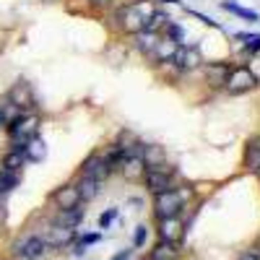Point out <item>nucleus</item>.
Here are the masks:
<instances>
[{
    "instance_id": "obj_18",
    "label": "nucleus",
    "mask_w": 260,
    "mask_h": 260,
    "mask_svg": "<svg viewBox=\"0 0 260 260\" xmlns=\"http://www.w3.org/2000/svg\"><path fill=\"white\" fill-rule=\"evenodd\" d=\"M151 260H177L180 257V245L177 242H156V247L148 252Z\"/></svg>"
},
{
    "instance_id": "obj_32",
    "label": "nucleus",
    "mask_w": 260,
    "mask_h": 260,
    "mask_svg": "<svg viewBox=\"0 0 260 260\" xmlns=\"http://www.w3.org/2000/svg\"><path fill=\"white\" fill-rule=\"evenodd\" d=\"M117 219V208L112 206V208H107L102 216H99V229H110V224Z\"/></svg>"
},
{
    "instance_id": "obj_42",
    "label": "nucleus",
    "mask_w": 260,
    "mask_h": 260,
    "mask_svg": "<svg viewBox=\"0 0 260 260\" xmlns=\"http://www.w3.org/2000/svg\"><path fill=\"white\" fill-rule=\"evenodd\" d=\"M143 260H151V257H143Z\"/></svg>"
},
{
    "instance_id": "obj_41",
    "label": "nucleus",
    "mask_w": 260,
    "mask_h": 260,
    "mask_svg": "<svg viewBox=\"0 0 260 260\" xmlns=\"http://www.w3.org/2000/svg\"><path fill=\"white\" fill-rule=\"evenodd\" d=\"M156 3H180V0H156Z\"/></svg>"
},
{
    "instance_id": "obj_34",
    "label": "nucleus",
    "mask_w": 260,
    "mask_h": 260,
    "mask_svg": "<svg viewBox=\"0 0 260 260\" xmlns=\"http://www.w3.org/2000/svg\"><path fill=\"white\" fill-rule=\"evenodd\" d=\"M195 18H201V24H206V26H211V29H219V24H216L213 18H208V16H203V13H198V11H190Z\"/></svg>"
},
{
    "instance_id": "obj_17",
    "label": "nucleus",
    "mask_w": 260,
    "mask_h": 260,
    "mask_svg": "<svg viewBox=\"0 0 260 260\" xmlns=\"http://www.w3.org/2000/svg\"><path fill=\"white\" fill-rule=\"evenodd\" d=\"M83 216H86V208L76 206V208L55 211V219H52V221H57V224H62V226H71V229H76V226L83 221Z\"/></svg>"
},
{
    "instance_id": "obj_33",
    "label": "nucleus",
    "mask_w": 260,
    "mask_h": 260,
    "mask_svg": "<svg viewBox=\"0 0 260 260\" xmlns=\"http://www.w3.org/2000/svg\"><path fill=\"white\" fill-rule=\"evenodd\" d=\"M146 240H148V226H146V224L136 226V234H133V245H136V247H143V245H146Z\"/></svg>"
},
{
    "instance_id": "obj_2",
    "label": "nucleus",
    "mask_w": 260,
    "mask_h": 260,
    "mask_svg": "<svg viewBox=\"0 0 260 260\" xmlns=\"http://www.w3.org/2000/svg\"><path fill=\"white\" fill-rule=\"evenodd\" d=\"M39 122H42V120H39L37 112H18L13 120H8V122H6V130H8L11 148L24 151L26 143L39 136Z\"/></svg>"
},
{
    "instance_id": "obj_4",
    "label": "nucleus",
    "mask_w": 260,
    "mask_h": 260,
    "mask_svg": "<svg viewBox=\"0 0 260 260\" xmlns=\"http://www.w3.org/2000/svg\"><path fill=\"white\" fill-rule=\"evenodd\" d=\"M175 177H177L175 167L159 164V167H146L141 182L146 185V190L151 195H156V192H164V190H175Z\"/></svg>"
},
{
    "instance_id": "obj_39",
    "label": "nucleus",
    "mask_w": 260,
    "mask_h": 260,
    "mask_svg": "<svg viewBox=\"0 0 260 260\" xmlns=\"http://www.w3.org/2000/svg\"><path fill=\"white\" fill-rule=\"evenodd\" d=\"M6 122H8V117H6V104L0 102V127H6Z\"/></svg>"
},
{
    "instance_id": "obj_37",
    "label": "nucleus",
    "mask_w": 260,
    "mask_h": 260,
    "mask_svg": "<svg viewBox=\"0 0 260 260\" xmlns=\"http://www.w3.org/2000/svg\"><path fill=\"white\" fill-rule=\"evenodd\" d=\"M247 68H250V71H252V76H255V78L260 81V57H257V60H255L252 65H247Z\"/></svg>"
},
{
    "instance_id": "obj_24",
    "label": "nucleus",
    "mask_w": 260,
    "mask_h": 260,
    "mask_svg": "<svg viewBox=\"0 0 260 260\" xmlns=\"http://www.w3.org/2000/svg\"><path fill=\"white\" fill-rule=\"evenodd\" d=\"M21 185V172H11V169H0V192L8 195Z\"/></svg>"
},
{
    "instance_id": "obj_1",
    "label": "nucleus",
    "mask_w": 260,
    "mask_h": 260,
    "mask_svg": "<svg viewBox=\"0 0 260 260\" xmlns=\"http://www.w3.org/2000/svg\"><path fill=\"white\" fill-rule=\"evenodd\" d=\"M154 0H130L127 6L117 8L115 13V21H117V29L125 31V34H136L146 26L148 16L154 13Z\"/></svg>"
},
{
    "instance_id": "obj_40",
    "label": "nucleus",
    "mask_w": 260,
    "mask_h": 260,
    "mask_svg": "<svg viewBox=\"0 0 260 260\" xmlns=\"http://www.w3.org/2000/svg\"><path fill=\"white\" fill-rule=\"evenodd\" d=\"M3 208H6V195L0 192V213H3Z\"/></svg>"
},
{
    "instance_id": "obj_13",
    "label": "nucleus",
    "mask_w": 260,
    "mask_h": 260,
    "mask_svg": "<svg viewBox=\"0 0 260 260\" xmlns=\"http://www.w3.org/2000/svg\"><path fill=\"white\" fill-rule=\"evenodd\" d=\"M229 71H232L229 62H208V65H203L206 81H208V86H213V89H224Z\"/></svg>"
},
{
    "instance_id": "obj_22",
    "label": "nucleus",
    "mask_w": 260,
    "mask_h": 260,
    "mask_svg": "<svg viewBox=\"0 0 260 260\" xmlns=\"http://www.w3.org/2000/svg\"><path fill=\"white\" fill-rule=\"evenodd\" d=\"M102 156H104V161H107V164H110V167L117 172V167L125 161V151H122V146H120L117 141H112V143H107V146H104Z\"/></svg>"
},
{
    "instance_id": "obj_11",
    "label": "nucleus",
    "mask_w": 260,
    "mask_h": 260,
    "mask_svg": "<svg viewBox=\"0 0 260 260\" xmlns=\"http://www.w3.org/2000/svg\"><path fill=\"white\" fill-rule=\"evenodd\" d=\"M159 240L161 242H180V237L185 232V221L180 216H169V219H159Z\"/></svg>"
},
{
    "instance_id": "obj_29",
    "label": "nucleus",
    "mask_w": 260,
    "mask_h": 260,
    "mask_svg": "<svg viewBox=\"0 0 260 260\" xmlns=\"http://www.w3.org/2000/svg\"><path fill=\"white\" fill-rule=\"evenodd\" d=\"M102 240V232H89V234H83V237H78V242H76V250H73V255H83L86 252V247H91V245H96Z\"/></svg>"
},
{
    "instance_id": "obj_15",
    "label": "nucleus",
    "mask_w": 260,
    "mask_h": 260,
    "mask_svg": "<svg viewBox=\"0 0 260 260\" xmlns=\"http://www.w3.org/2000/svg\"><path fill=\"white\" fill-rule=\"evenodd\" d=\"M73 182H76V190H78V195H81V203L94 201L96 195L102 192V182L94 180V177H83V175H78Z\"/></svg>"
},
{
    "instance_id": "obj_20",
    "label": "nucleus",
    "mask_w": 260,
    "mask_h": 260,
    "mask_svg": "<svg viewBox=\"0 0 260 260\" xmlns=\"http://www.w3.org/2000/svg\"><path fill=\"white\" fill-rule=\"evenodd\" d=\"M26 164V156H24V151H16V148H8L3 159H0V169H11V172H21Z\"/></svg>"
},
{
    "instance_id": "obj_23",
    "label": "nucleus",
    "mask_w": 260,
    "mask_h": 260,
    "mask_svg": "<svg viewBox=\"0 0 260 260\" xmlns=\"http://www.w3.org/2000/svg\"><path fill=\"white\" fill-rule=\"evenodd\" d=\"M141 159H143V164H146V167H159V164H167V154L161 151V146H146V143H143Z\"/></svg>"
},
{
    "instance_id": "obj_16",
    "label": "nucleus",
    "mask_w": 260,
    "mask_h": 260,
    "mask_svg": "<svg viewBox=\"0 0 260 260\" xmlns=\"http://www.w3.org/2000/svg\"><path fill=\"white\" fill-rule=\"evenodd\" d=\"M117 172L125 177V180H141L143 177V172H146V164H143V159L141 156H125V161L117 167Z\"/></svg>"
},
{
    "instance_id": "obj_7",
    "label": "nucleus",
    "mask_w": 260,
    "mask_h": 260,
    "mask_svg": "<svg viewBox=\"0 0 260 260\" xmlns=\"http://www.w3.org/2000/svg\"><path fill=\"white\" fill-rule=\"evenodd\" d=\"M6 102L13 104L18 112H34V110H37V94H34V89H31V83H26V81L13 83L11 91H8V96H6Z\"/></svg>"
},
{
    "instance_id": "obj_35",
    "label": "nucleus",
    "mask_w": 260,
    "mask_h": 260,
    "mask_svg": "<svg viewBox=\"0 0 260 260\" xmlns=\"http://www.w3.org/2000/svg\"><path fill=\"white\" fill-rule=\"evenodd\" d=\"M89 3H91L94 8H99V11H102V8H110V6L115 3V0H89Z\"/></svg>"
},
{
    "instance_id": "obj_26",
    "label": "nucleus",
    "mask_w": 260,
    "mask_h": 260,
    "mask_svg": "<svg viewBox=\"0 0 260 260\" xmlns=\"http://www.w3.org/2000/svg\"><path fill=\"white\" fill-rule=\"evenodd\" d=\"M169 21H172L169 13H164V11H154V13L148 16V21H146V26H143V29H148V31H159V34H161Z\"/></svg>"
},
{
    "instance_id": "obj_28",
    "label": "nucleus",
    "mask_w": 260,
    "mask_h": 260,
    "mask_svg": "<svg viewBox=\"0 0 260 260\" xmlns=\"http://www.w3.org/2000/svg\"><path fill=\"white\" fill-rule=\"evenodd\" d=\"M156 68H159V76H164V78H169V81H177L185 71L180 68V65L175 62V60H164V62H156Z\"/></svg>"
},
{
    "instance_id": "obj_36",
    "label": "nucleus",
    "mask_w": 260,
    "mask_h": 260,
    "mask_svg": "<svg viewBox=\"0 0 260 260\" xmlns=\"http://www.w3.org/2000/svg\"><path fill=\"white\" fill-rule=\"evenodd\" d=\"M237 260H260L252 250H245V252H240V255H237Z\"/></svg>"
},
{
    "instance_id": "obj_21",
    "label": "nucleus",
    "mask_w": 260,
    "mask_h": 260,
    "mask_svg": "<svg viewBox=\"0 0 260 260\" xmlns=\"http://www.w3.org/2000/svg\"><path fill=\"white\" fill-rule=\"evenodd\" d=\"M24 156H26V161L39 164L42 159L47 156V146H45V141H42L39 136H37V138H31V141L26 143V148H24Z\"/></svg>"
},
{
    "instance_id": "obj_9",
    "label": "nucleus",
    "mask_w": 260,
    "mask_h": 260,
    "mask_svg": "<svg viewBox=\"0 0 260 260\" xmlns=\"http://www.w3.org/2000/svg\"><path fill=\"white\" fill-rule=\"evenodd\" d=\"M37 234L45 240L47 247H65V245H71V242L76 240V229L62 226V224H57V221H50L45 229L37 232Z\"/></svg>"
},
{
    "instance_id": "obj_12",
    "label": "nucleus",
    "mask_w": 260,
    "mask_h": 260,
    "mask_svg": "<svg viewBox=\"0 0 260 260\" xmlns=\"http://www.w3.org/2000/svg\"><path fill=\"white\" fill-rule=\"evenodd\" d=\"M175 60L182 71H195V68H201L203 65V55H201V50L198 47H187V45H182V47H177V52H175Z\"/></svg>"
},
{
    "instance_id": "obj_31",
    "label": "nucleus",
    "mask_w": 260,
    "mask_h": 260,
    "mask_svg": "<svg viewBox=\"0 0 260 260\" xmlns=\"http://www.w3.org/2000/svg\"><path fill=\"white\" fill-rule=\"evenodd\" d=\"M161 34H164V37H169L172 42H177L180 47L185 45V31H182V29H180L177 24H172V21H169V24L164 26V31H161Z\"/></svg>"
},
{
    "instance_id": "obj_10",
    "label": "nucleus",
    "mask_w": 260,
    "mask_h": 260,
    "mask_svg": "<svg viewBox=\"0 0 260 260\" xmlns=\"http://www.w3.org/2000/svg\"><path fill=\"white\" fill-rule=\"evenodd\" d=\"M50 203L55 206V211H65V208L81 206V195L76 190V182H65V185L55 187L52 195H50Z\"/></svg>"
},
{
    "instance_id": "obj_19",
    "label": "nucleus",
    "mask_w": 260,
    "mask_h": 260,
    "mask_svg": "<svg viewBox=\"0 0 260 260\" xmlns=\"http://www.w3.org/2000/svg\"><path fill=\"white\" fill-rule=\"evenodd\" d=\"M177 42H172L169 37H164L161 34V39H159V45H156V50H154V55H151V60L154 62H164V60H172L175 57V52H177Z\"/></svg>"
},
{
    "instance_id": "obj_3",
    "label": "nucleus",
    "mask_w": 260,
    "mask_h": 260,
    "mask_svg": "<svg viewBox=\"0 0 260 260\" xmlns=\"http://www.w3.org/2000/svg\"><path fill=\"white\" fill-rule=\"evenodd\" d=\"M192 195H195V190L190 185L156 192L154 195V216H156V221L159 219H169V216H180L182 208H185V203L192 198Z\"/></svg>"
},
{
    "instance_id": "obj_14",
    "label": "nucleus",
    "mask_w": 260,
    "mask_h": 260,
    "mask_svg": "<svg viewBox=\"0 0 260 260\" xmlns=\"http://www.w3.org/2000/svg\"><path fill=\"white\" fill-rule=\"evenodd\" d=\"M133 37H136V50H138L141 55H146V57L154 55L159 39H161L159 31H148V29H141V31H136Z\"/></svg>"
},
{
    "instance_id": "obj_27",
    "label": "nucleus",
    "mask_w": 260,
    "mask_h": 260,
    "mask_svg": "<svg viewBox=\"0 0 260 260\" xmlns=\"http://www.w3.org/2000/svg\"><path fill=\"white\" fill-rule=\"evenodd\" d=\"M245 164H247V169H257L260 167V138H252L250 143H247V154H245Z\"/></svg>"
},
{
    "instance_id": "obj_6",
    "label": "nucleus",
    "mask_w": 260,
    "mask_h": 260,
    "mask_svg": "<svg viewBox=\"0 0 260 260\" xmlns=\"http://www.w3.org/2000/svg\"><path fill=\"white\" fill-rule=\"evenodd\" d=\"M45 250H47V245L37 232H29V234L21 237V240L13 242V255L18 260H39L42 255H45Z\"/></svg>"
},
{
    "instance_id": "obj_8",
    "label": "nucleus",
    "mask_w": 260,
    "mask_h": 260,
    "mask_svg": "<svg viewBox=\"0 0 260 260\" xmlns=\"http://www.w3.org/2000/svg\"><path fill=\"white\" fill-rule=\"evenodd\" d=\"M78 175H83V177H94V180L104 182V180H110V177L115 175V169L104 161L102 151H91V154L81 161V167H78Z\"/></svg>"
},
{
    "instance_id": "obj_25",
    "label": "nucleus",
    "mask_w": 260,
    "mask_h": 260,
    "mask_svg": "<svg viewBox=\"0 0 260 260\" xmlns=\"http://www.w3.org/2000/svg\"><path fill=\"white\" fill-rule=\"evenodd\" d=\"M221 8L229 11V13H234V16H240V18H245V21H250V24H257V21H260V13H255V11H250V8H242V6H237V3H232V0H224Z\"/></svg>"
},
{
    "instance_id": "obj_30",
    "label": "nucleus",
    "mask_w": 260,
    "mask_h": 260,
    "mask_svg": "<svg viewBox=\"0 0 260 260\" xmlns=\"http://www.w3.org/2000/svg\"><path fill=\"white\" fill-rule=\"evenodd\" d=\"M237 39H245V52L247 55L260 52V34H237Z\"/></svg>"
},
{
    "instance_id": "obj_38",
    "label": "nucleus",
    "mask_w": 260,
    "mask_h": 260,
    "mask_svg": "<svg viewBox=\"0 0 260 260\" xmlns=\"http://www.w3.org/2000/svg\"><path fill=\"white\" fill-rule=\"evenodd\" d=\"M110 260H130V250H120L117 255H112Z\"/></svg>"
},
{
    "instance_id": "obj_5",
    "label": "nucleus",
    "mask_w": 260,
    "mask_h": 260,
    "mask_svg": "<svg viewBox=\"0 0 260 260\" xmlns=\"http://www.w3.org/2000/svg\"><path fill=\"white\" fill-rule=\"evenodd\" d=\"M260 81L252 76V71L247 68V65H232V71H229V76H226V94H232V96H237V94H245V91H250V89H255Z\"/></svg>"
}]
</instances>
